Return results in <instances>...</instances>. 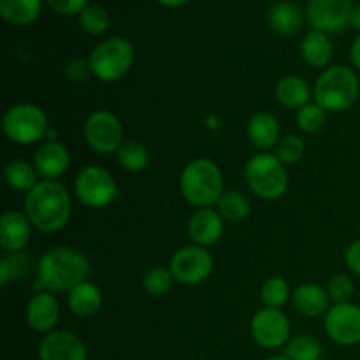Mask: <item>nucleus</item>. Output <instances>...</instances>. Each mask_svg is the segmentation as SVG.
Segmentation results:
<instances>
[{
	"mask_svg": "<svg viewBox=\"0 0 360 360\" xmlns=\"http://www.w3.org/2000/svg\"><path fill=\"white\" fill-rule=\"evenodd\" d=\"M90 260L72 246H55L48 250L35 266V288L37 292L69 294L74 287L88 280Z\"/></svg>",
	"mask_w": 360,
	"mask_h": 360,
	"instance_id": "f257e3e1",
	"label": "nucleus"
},
{
	"mask_svg": "<svg viewBox=\"0 0 360 360\" xmlns=\"http://www.w3.org/2000/svg\"><path fill=\"white\" fill-rule=\"evenodd\" d=\"M23 213L34 229L44 234L60 232L72 217V199L62 183L39 181L25 195Z\"/></svg>",
	"mask_w": 360,
	"mask_h": 360,
	"instance_id": "f03ea898",
	"label": "nucleus"
},
{
	"mask_svg": "<svg viewBox=\"0 0 360 360\" xmlns=\"http://www.w3.org/2000/svg\"><path fill=\"white\" fill-rule=\"evenodd\" d=\"M183 199L197 210L213 207L225 192L224 172L210 158H195L183 167L179 176Z\"/></svg>",
	"mask_w": 360,
	"mask_h": 360,
	"instance_id": "7ed1b4c3",
	"label": "nucleus"
},
{
	"mask_svg": "<svg viewBox=\"0 0 360 360\" xmlns=\"http://www.w3.org/2000/svg\"><path fill=\"white\" fill-rule=\"evenodd\" d=\"M360 79L352 67L330 65L323 69L313 86V98L327 112H345L359 101Z\"/></svg>",
	"mask_w": 360,
	"mask_h": 360,
	"instance_id": "20e7f679",
	"label": "nucleus"
},
{
	"mask_svg": "<svg viewBox=\"0 0 360 360\" xmlns=\"http://www.w3.org/2000/svg\"><path fill=\"white\" fill-rule=\"evenodd\" d=\"M245 179L253 195L262 200H278L288 188V172L274 153H257L246 162Z\"/></svg>",
	"mask_w": 360,
	"mask_h": 360,
	"instance_id": "39448f33",
	"label": "nucleus"
},
{
	"mask_svg": "<svg viewBox=\"0 0 360 360\" xmlns=\"http://www.w3.org/2000/svg\"><path fill=\"white\" fill-rule=\"evenodd\" d=\"M136 51L132 42L123 37H109L98 42L88 56L91 74L102 83H116L132 69Z\"/></svg>",
	"mask_w": 360,
	"mask_h": 360,
	"instance_id": "423d86ee",
	"label": "nucleus"
},
{
	"mask_svg": "<svg viewBox=\"0 0 360 360\" xmlns=\"http://www.w3.org/2000/svg\"><path fill=\"white\" fill-rule=\"evenodd\" d=\"M49 127L51 125L46 112L39 105L28 102L11 105L2 118V130L6 137L20 146H28L46 139Z\"/></svg>",
	"mask_w": 360,
	"mask_h": 360,
	"instance_id": "0eeeda50",
	"label": "nucleus"
},
{
	"mask_svg": "<svg viewBox=\"0 0 360 360\" xmlns=\"http://www.w3.org/2000/svg\"><path fill=\"white\" fill-rule=\"evenodd\" d=\"M74 193L86 207L102 210L116 199L118 186L111 171L102 165H86L74 179Z\"/></svg>",
	"mask_w": 360,
	"mask_h": 360,
	"instance_id": "6e6552de",
	"label": "nucleus"
},
{
	"mask_svg": "<svg viewBox=\"0 0 360 360\" xmlns=\"http://www.w3.org/2000/svg\"><path fill=\"white\" fill-rule=\"evenodd\" d=\"M83 132L88 146L101 155L118 153V150L125 143L123 123L115 112L108 109H98L91 112L84 122Z\"/></svg>",
	"mask_w": 360,
	"mask_h": 360,
	"instance_id": "1a4fd4ad",
	"label": "nucleus"
},
{
	"mask_svg": "<svg viewBox=\"0 0 360 360\" xmlns=\"http://www.w3.org/2000/svg\"><path fill=\"white\" fill-rule=\"evenodd\" d=\"M213 255L207 252V248L193 243L176 250L169 260V269L176 283L188 285V287L206 281L213 273Z\"/></svg>",
	"mask_w": 360,
	"mask_h": 360,
	"instance_id": "9d476101",
	"label": "nucleus"
},
{
	"mask_svg": "<svg viewBox=\"0 0 360 360\" xmlns=\"http://www.w3.org/2000/svg\"><path fill=\"white\" fill-rule=\"evenodd\" d=\"M250 333L259 347L266 350H278L290 341V322L281 309L264 306L253 315Z\"/></svg>",
	"mask_w": 360,
	"mask_h": 360,
	"instance_id": "9b49d317",
	"label": "nucleus"
},
{
	"mask_svg": "<svg viewBox=\"0 0 360 360\" xmlns=\"http://www.w3.org/2000/svg\"><path fill=\"white\" fill-rule=\"evenodd\" d=\"M352 9V0H309L306 6V21L313 30L341 34L350 25Z\"/></svg>",
	"mask_w": 360,
	"mask_h": 360,
	"instance_id": "f8f14e48",
	"label": "nucleus"
},
{
	"mask_svg": "<svg viewBox=\"0 0 360 360\" xmlns=\"http://www.w3.org/2000/svg\"><path fill=\"white\" fill-rule=\"evenodd\" d=\"M326 333L341 347L360 345V306L354 302L333 304L326 313Z\"/></svg>",
	"mask_w": 360,
	"mask_h": 360,
	"instance_id": "ddd939ff",
	"label": "nucleus"
},
{
	"mask_svg": "<svg viewBox=\"0 0 360 360\" xmlns=\"http://www.w3.org/2000/svg\"><path fill=\"white\" fill-rule=\"evenodd\" d=\"M39 360H88V350L76 334L56 329L42 336Z\"/></svg>",
	"mask_w": 360,
	"mask_h": 360,
	"instance_id": "4468645a",
	"label": "nucleus"
},
{
	"mask_svg": "<svg viewBox=\"0 0 360 360\" xmlns=\"http://www.w3.org/2000/svg\"><path fill=\"white\" fill-rule=\"evenodd\" d=\"M25 320L28 327L39 334H49L56 330L60 322V302L51 292H35L25 309Z\"/></svg>",
	"mask_w": 360,
	"mask_h": 360,
	"instance_id": "2eb2a0df",
	"label": "nucleus"
},
{
	"mask_svg": "<svg viewBox=\"0 0 360 360\" xmlns=\"http://www.w3.org/2000/svg\"><path fill=\"white\" fill-rule=\"evenodd\" d=\"M69 164V150L58 141H44L34 155V167L44 181H56L65 174Z\"/></svg>",
	"mask_w": 360,
	"mask_h": 360,
	"instance_id": "dca6fc26",
	"label": "nucleus"
},
{
	"mask_svg": "<svg viewBox=\"0 0 360 360\" xmlns=\"http://www.w3.org/2000/svg\"><path fill=\"white\" fill-rule=\"evenodd\" d=\"M225 220L213 207L195 210L188 220V236L193 245L207 246L217 245L224 236Z\"/></svg>",
	"mask_w": 360,
	"mask_h": 360,
	"instance_id": "f3484780",
	"label": "nucleus"
},
{
	"mask_svg": "<svg viewBox=\"0 0 360 360\" xmlns=\"http://www.w3.org/2000/svg\"><path fill=\"white\" fill-rule=\"evenodd\" d=\"M32 227L25 213L6 211L0 217V248L6 253L23 252L32 239Z\"/></svg>",
	"mask_w": 360,
	"mask_h": 360,
	"instance_id": "a211bd4d",
	"label": "nucleus"
},
{
	"mask_svg": "<svg viewBox=\"0 0 360 360\" xmlns=\"http://www.w3.org/2000/svg\"><path fill=\"white\" fill-rule=\"evenodd\" d=\"M246 136H248L252 146H255L260 153H269L271 150L274 151V148L278 146L280 139L283 137L276 116L266 111L255 112L248 120Z\"/></svg>",
	"mask_w": 360,
	"mask_h": 360,
	"instance_id": "6ab92c4d",
	"label": "nucleus"
},
{
	"mask_svg": "<svg viewBox=\"0 0 360 360\" xmlns=\"http://www.w3.org/2000/svg\"><path fill=\"white\" fill-rule=\"evenodd\" d=\"M292 304L295 311L301 313L302 316L315 319V316L326 315L333 306V301L322 285L302 283L292 292Z\"/></svg>",
	"mask_w": 360,
	"mask_h": 360,
	"instance_id": "aec40b11",
	"label": "nucleus"
},
{
	"mask_svg": "<svg viewBox=\"0 0 360 360\" xmlns=\"http://www.w3.org/2000/svg\"><path fill=\"white\" fill-rule=\"evenodd\" d=\"M267 23L274 34L281 35V37H292L302 28L304 13L297 4L290 2V0H280L269 9Z\"/></svg>",
	"mask_w": 360,
	"mask_h": 360,
	"instance_id": "412c9836",
	"label": "nucleus"
},
{
	"mask_svg": "<svg viewBox=\"0 0 360 360\" xmlns=\"http://www.w3.org/2000/svg\"><path fill=\"white\" fill-rule=\"evenodd\" d=\"M334 55V46L329 34L320 30H309L301 41V56L306 65L313 69H327Z\"/></svg>",
	"mask_w": 360,
	"mask_h": 360,
	"instance_id": "4be33fe9",
	"label": "nucleus"
},
{
	"mask_svg": "<svg viewBox=\"0 0 360 360\" xmlns=\"http://www.w3.org/2000/svg\"><path fill=\"white\" fill-rule=\"evenodd\" d=\"M274 97L283 108L299 111L306 104L311 102L313 90L309 88L308 81L299 76H285L281 77L274 88Z\"/></svg>",
	"mask_w": 360,
	"mask_h": 360,
	"instance_id": "5701e85b",
	"label": "nucleus"
},
{
	"mask_svg": "<svg viewBox=\"0 0 360 360\" xmlns=\"http://www.w3.org/2000/svg\"><path fill=\"white\" fill-rule=\"evenodd\" d=\"M69 309L79 319H91L102 306V292L94 281L86 280L67 294Z\"/></svg>",
	"mask_w": 360,
	"mask_h": 360,
	"instance_id": "b1692460",
	"label": "nucleus"
},
{
	"mask_svg": "<svg viewBox=\"0 0 360 360\" xmlns=\"http://www.w3.org/2000/svg\"><path fill=\"white\" fill-rule=\"evenodd\" d=\"M42 0H0V14L14 27H27L39 18Z\"/></svg>",
	"mask_w": 360,
	"mask_h": 360,
	"instance_id": "393cba45",
	"label": "nucleus"
},
{
	"mask_svg": "<svg viewBox=\"0 0 360 360\" xmlns=\"http://www.w3.org/2000/svg\"><path fill=\"white\" fill-rule=\"evenodd\" d=\"M37 171H35L34 164L27 160H11L9 164L4 169V179H6V185L9 186L14 192H25L28 193L35 185H37Z\"/></svg>",
	"mask_w": 360,
	"mask_h": 360,
	"instance_id": "a878e982",
	"label": "nucleus"
},
{
	"mask_svg": "<svg viewBox=\"0 0 360 360\" xmlns=\"http://www.w3.org/2000/svg\"><path fill=\"white\" fill-rule=\"evenodd\" d=\"M217 211L225 221L239 224V221H245L250 217L252 202H250L245 193L238 192V190H225L224 195L217 202Z\"/></svg>",
	"mask_w": 360,
	"mask_h": 360,
	"instance_id": "bb28decb",
	"label": "nucleus"
},
{
	"mask_svg": "<svg viewBox=\"0 0 360 360\" xmlns=\"http://www.w3.org/2000/svg\"><path fill=\"white\" fill-rule=\"evenodd\" d=\"M116 160L127 172H141L150 165V151L137 141H125L116 153Z\"/></svg>",
	"mask_w": 360,
	"mask_h": 360,
	"instance_id": "cd10ccee",
	"label": "nucleus"
},
{
	"mask_svg": "<svg viewBox=\"0 0 360 360\" xmlns=\"http://www.w3.org/2000/svg\"><path fill=\"white\" fill-rule=\"evenodd\" d=\"M285 355L290 360H320L323 347L313 334H299L285 345Z\"/></svg>",
	"mask_w": 360,
	"mask_h": 360,
	"instance_id": "c85d7f7f",
	"label": "nucleus"
},
{
	"mask_svg": "<svg viewBox=\"0 0 360 360\" xmlns=\"http://www.w3.org/2000/svg\"><path fill=\"white\" fill-rule=\"evenodd\" d=\"M292 299L290 285L285 278L273 276L267 278L260 288V301L266 308L281 309Z\"/></svg>",
	"mask_w": 360,
	"mask_h": 360,
	"instance_id": "c756f323",
	"label": "nucleus"
},
{
	"mask_svg": "<svg viewBox=\"0 0 360 360\" xmlns=\"http://www.w3.org/2000/svg\"><path fill=\"white\" fill-rule=\"evenodd\" d=\"M77 18H79V27L86 34L95 35V37L104 35L109 30V25H111V16H109L108 9H104L98 4H88Z\"/></svg>",
	"mask_w": 360,
	"mask_h": 360,
	"instance_id": "7c9ffc66",
	"label": "nucleus"
},
{
	"mask_svg": "<svg viewBox=\"0 0 360 360\" xmlns=\"http://www.w3.org/2000/svg\"><path fill=\"white\" fill-rule=\"evenodd\" d=\"M174 281L176 280L169 267H151L143 276V288L146 290V294L153 295V297H160V295H165L171 290Z\"/></svg>",
	"mask_w": 360,
	"mask_h": 360,
	"instance_id": "2f4dec72",
	"label": "nucleus"
},
{
	"mask_svg": "<svg viewBox=\"0 0 360 360\" xmlns=\"http://www.w3.org/2000/svg\"><path fill=\"white\" fill-rule=\"evenodd\" d=\"M327 122V111L315 101L306 104L304 108L295 112V123L306 134H315L323 129Z\"/></svg>",
	"mask_w": 360,
	"mask_h": 360,
	"instance_id": "473e14b6",
	"label": "nucleus"
},
{
	"mask_svg": "<svg viewBox=\"0 0 360 360\" xmlns=\"http://www.w3.org/2000/svg\"><path fill=\"white\" fill-rule=\"evenodd\" d=\"M304 151L306 143L302 141V137L295 136V134H287V136L281 137L273 153L276 155L285 165H292L297 164V162L304 157Z\"/></svg>",
	"mask_w": 360,
	"mask_h": 360,
	"instance_id": "72a5a7b5",
	"label": "nucleus"
},
{
	"mask_svg": "<svg viewBox=\"0 0 360 360\" xmlns=\"http://www.w3.org/2000/svg\"><path fill=\"white\" fill-rule=\"evenodd\" d=\"M326 290L333 304H343V302H352V297L355 294V283L348 274L340 273L329 278Z\"/></svg>",
	"mask_w": 360,
	"mask_h": 360,
	"instance_id": "f704fd0d",
	"label": "nucleus"
},
{
	"mask_svg": "<svg viewBox=\"0 0 360 360\" xmlns=\"http://www.w3.org/2000/svg\"><path fill=\"white\" fill-rule=\"evenodd\" d=\"M63 76H65L67 81H70V83L79 84L83 83V81H86L90 76H94V74H91V67L88 60L74 56V58L67 60L65 65H63Z\"/></svg>",
	"mask_w": 360,
	"mask_h": 360,
	"instance_id": "c9c22d12",
	"label": "nucleus"
},
{
	"mask_svg": "<svg viewBox=\"0 0 360 360\" xmlns=\"http://www.w3.org/2000/svg\"><path fill=\"white\" fill-rule=\"evenodd\" d=\"M49 9L62 16H79L88 6V0H46Z\"/></svg>",
	"mask_w": 360,
	"mask_h": 360,
	"instance_id": "e433bc0d",
	"label": "nucleus"
},
{
	"mask_svg": "<svg viewBox=\"0 0 360 360\" xmlns=\"http://www.w3.org/2000/svg\"><path fill=\"white\" fill-rule=\"evenodd\" d=\"M4 257H6L7 262H9V266H11V274H13V280H20V278H23L25 274L30 271V259H27L23 252L6 253Z\"/></svg>",
	"mask_w": 360,
	"mask_h": 360,
	"instance_id": "4c0bfd02",
	"label": "nucleus"
},
{
	"mask_svg": "<svg viewBox=\"0 0 360 360\" xmlns=\"http://www.w3.org/2000/svg\"><path fill=\"white\" fill-rule=\"evenodd\" d=\"M345 264L354 274L360 276V239H355L345 252Z\"/></svg>",
	"mask_w": 360,
	"mask_h": 360,
	"instance_id": "58836bf2",
	"label": "nucleus"
},
{
	"mask_svg": "<svg viewBox=\"0 0 360 360\" xmlns=\"http://www.w3.org/2000/svg\"><path fill=\"white\" fill-rule=\"evenodd\" d=\"M11 280H13V274H11V266H9V262H7L6 257H2V259H0V285H2V287H6Z\"/></svg>",
	"mask_w": 360,
	"mask_h": 360,
	"instance_id": "ea45409f",
	"label": "nucleus"
},
{
	"mask_svg": "<svg viewBox=\"0 0 360 360\" xmlns=\"http://www.w3.org/2000/svg\"><path fill=\"white\" fill-rule=\"evenodd\" d=\"M350 60L355 67L360 70V35L354 41L350 48Z\"/></svg>",
	"mask_w": 360,
	"mask_h": 360,
	"instance_id": "a19ab883",
	"label": "nucleus"
},
{
	"mask_svg": "<svg viewBox=\"0 0 360 360\" xmlns=\"http://www.w3.org/2000/svg\"><path fill=\"white\" fill-rule=\"evenodd\" d=\"M350 25L355 28V30H360V4H355L354 9H352Z\"/></svg>",
	"mask_w": 360,
	"mask_h": 360,
	"instance_id": "79ce46f5",
	"label": "nucleus"
},
{
	"mask_svg": "<svg viewBox=\"0 0 360 360\" xmlns=\"http://www.w3.org/2000/svg\"><path fill=\"white\" fill-rule=\"evenodd\" d=\"M158 4H162V6H165V7H171V9H174V7H181V6H185L186 2H188V0H157Z\"/></svg>",
	"mask_w": 360,
	"mask_h": 360,
	"instance_id": "37998d69",
	"label": "nucleus"
},
{
	"mask_svg": "<svg viewBox=\"0 0 360 360\" xmlns=\"http://www.w3.org/2000/svg\"><path fill=\"white\" fill-rule=\"evenodd\" d=\"M206 125H207V129L218 130V129H220L221 123H220V120L217 118V116L211 115V116H207V118H206Z\"/></svg>",
	"mask_w": 360,
	"mask_h": 360,
	"instance_id": "c03bdc74",
	"label": "nucleus"
},
{
	"mask_svg": "<svg viewBox=\"0 0 360 360\" xmlns=\"http://www.w3.org/2000/svg\"><path fill=\"white\" fill-rule=\"evenodd\" d=\"M46 141H58V130H55L53 127H49L48 134H46Z\"/></svg>",
	"mask_w": 360,
	"mask_h": 360,
	"instance_id": "a18cd8bd",
	"label": "nucleus"
},
{
	"mask_svg": "<svg viewBox=\"0 0 360 360\" xmlns=\"http://www.w3.org/2000/svg\"><path fill=\"white\" fill-rule=\"evenodd\" d=\"M266 360H290L287 357V355H276V357H269V359H266Z\"/></svg>",
	"mask_w": 360,
	"mask_h": 360,
	"instance_id": "49530a36",
	"label": "nucleus"
}]
</instances>
